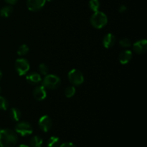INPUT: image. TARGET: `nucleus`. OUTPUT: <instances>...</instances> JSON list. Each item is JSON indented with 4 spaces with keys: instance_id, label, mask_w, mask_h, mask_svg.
I'll use <instances>...</instances> for the list:
<instances>
[{
    "instance_id": "0eeeda50",
    "label": "nucleus",
    "mask_w": 147,
    "mask_h": 147,
    "mask_svg": "<svg viewBox=\"0 0 147 147\" xmlns=\"http://www.w3.org/2000/svg\"><path fill=\"white\" fill-rule=\"evenodd\" d=\"M38 126L43 132H48L53 126V121L50 116H43L40 119Z\"/></svg>"
},
{
    "instance_id": "6ab92c4d",
    "label": "nucleus",
    "mask_w": 147,
    "mask_h": 147,
    "mask_svg": "<svg viewBox=\"0 0 147 147\" xmlns=\"http://www.w3.org/2000/svg\"><path fill=\"white\" fill-rule=\"evenodd\" d=\"M76 94V88L73 86H68L65 90V96L67 98H72Z\"/></svg>"
},
{
    "instance_id": "39448f33",
    "label": "nucleus",
    "mask_w": 147,
    "mask_h": 147,
    "mask_svg": "<svg viewBox=\"0 0 147 147\" xmlns=\"http://www.w3.org/2000/svg\"><path fill=\"white\" fill-rule=\"evenodd\" d=\"M15 131L22 136H26L32 134L33 129L32 125L29 122L21 121L17 124Z\"/></svg>"
},
{
    "instance_id": "cd10ccee",
    "label": "nucleus",
    "mask_w": 147,
    "mask_h": 147,
    "mask_svg": "<svg viewBox=\"0 0 147 147\" xmlns=\"http://www.w3.org/2000/svg\"><path fill=\"white\" fill-rule=\"evenodd\" d=\"M1 78H2V73H1V70H0V80H1Z\"/></svg>"
},
{
    "instance_id": "bb28decb",
    "label": "nucleus",
    "mask_w": 147,
    "mask_h": 147,
    "mask_svg": "<svg viewBox=\"0 0 147 147\" xmlns=\"http://www.w3.org/2000/svg\"><path fill=\"white\" fill-rule=\"evenodd\" d=\"M17 147H30V146H27V145H25V144H21V145H20V146H17Z\"/></svg>"
},
{
    "instance_id": "c85d7f7f",
    "label": "nucleus",
    "mask_w": 147,
    "mask_h": 147,
    "mask_svg": "<svg viewBox=\"0 0 147 147\" xmlns=\"http://www.w3.org/2000/svg\"><path fill=\"white\" fill-rule=\"evenodd\" d=\"M46 1H53V0H45Z\"/></svg>"
},
{
    "instance_id": "4468645a",
    "label": "nucleus",
    "mask_w": 147,
    "mask_h": 147,
    "mask_svg": "<svg viewBox=\"0 0 147 147\" xmlns=\"http://www.w3.org/2000/svg\"><path fill=\"white\" fill-rule=\"evenodd\" d=\"M9 116L13 121H18L21 119L22 113L20 109H18L17 108H12L10 110Z\"/></svg>"
},
{
    "instance_id": "aec40b11",
    "label": "nucleus",
    "mask_w": 147,
    "mask_h": 147,
    "mask_svg": "<svg viewBox=\"0 0 147 147\" xmlns=\"http://www.w3.org/2000/svg\"><path fill=\"white\" fill-rule=\"evenodd\" d=\"M29 53V47L27 45L23 44L19 47L18 50H17V54L20 56L26 55L27 53Z\"/></svg>"
},
{
    "instance_id": "20e7f679",
    "label": "nucleus",
    "mask_w": 147,
    "mask_h": 147,
    "mask_svg": "<svg viewBox=\"0 0 147 147\" xmlns=\"http://www.w3.org/2000/svg\"><path fill=\"white\" fill-rule=\"evenodd\" d=\"M67 76L70 83L73 86H80L84 82V76L83 73L77 69L70 70Z\"/></svg>"
},
{
    "instance_id": "b1692460",
    "label": "nucleus",
    "mask_w": 147,
    "mask_h": 147,
    "mask_svg": "<svg viewBox=\"0 0 147 147\" xmlns=\"http://www.w3.org/2000/svg\"><path fill=\"white\" fill-rule=\"evenodd\" d=\"M60 147H76V146L71 142H65V143L60 144Z\"/></svg>"
},
{
    "instance_id": "412c9836",
    "label": "nucleus",
    "mask_w": 147,
    "mask_h": 147,
    "mask_svg": "<svg viewBox=\"0 0 147 147\" xmlns=\"http://www.w3.org/2000/svg\"><path fill=\"white\" fill-rule=\"evenodd\" d=\"M38 69L41 75H42V76H45L49 73V67L47 66V65L45 64V63H40L39 65Z\"/></svg>"
},
{
    "instance_id": "c756f323",
    "label": "nucleus",
    "mask_w": 147,
    "mask_h": 147,
    "mask_svg": "<svg viewBox=\"0 0 147 147\" xmlns=\"http://www.w3.org/2000/svg\"><path fill=\"white\" fill-rule=\"evenodd\" d=\"M0 93H1V88H0Z\"/></svg>"
},
{
    "instance_id": "393cba45",
    "label": "nucleus",
    "mask_w": 147,
    "mask_h": 147,
    "mask_svg": "<svg viewBox=\"0 0 147 147\" xmlns=\"http://www.w3.org/2000/svg\"><path fill=\"white\" fill-rule=\"evenodd\" d=\"M126 10H127V7L125 5H121L119 8V11L120 13H124Z\"/></svg>"
},
{
    "instance_id": "4be33fe9",
    "label": "nucleus",
    "mask_w": 147,
    "mask_h": 147,
    "mask_svg": "<svg viewBox=\"0 0 147 147\" xmlns=\"http://www.w3.org/2000/svg\"><path fill=\"white\" fill-rule=\"evenodd\" d=\"M9 107V102L5 98L0 96V110L6 111Z\"/></svg>"
},
{
    "instance_id": "dca6fc26",
    "label": "nucleus",
    "mask_w": 147,
    "mask_h": 147,
    "mask_svg": "<svg viewBox=\"0 0 147 147\" xmlns=\"http://www.w3.org/2000/svg\"><path fill=\"white\" fill-rule=\"evenodd\" d=\"M47 147H60V140L57 136H51L47 143Z\"/></svg>"
},
{
    "instance_id": "1a4fd4ad",
    "label": "nucleus",
    "mask_w": 147,
    "mask_h": 147,
    "mask_svg": "<svg viewBox=\"0 0 147 147\" xmlns=\"http://www.w3.org/2000/svg\"><path fill=\"white\" fill-rule=\"evenodd\" d=\"M33 96L37 101H42L47 97V92L44 86H38L33 90Z\"/></svg>"
},
{
    "instance_id": "a878e982",
    "label": "nucleus",
    "mask_w": 147,
    "mask_h": 147,
    "mask_svg": "<svg viewBox=\"0 0 147 147\" xmlns=\"http://www.w3.org/2000/svg\"><path fill=\"white\" fill-rule=\"evenodd\" d=\"M4 1H5L7 4L13 5V4H15L17 2V1H18V0H4Z\"/></svg>"
},
{
    "instance_id": "7ed1b4c3",
    "label": "nucleus",
    "mask_w": 147,
    "mask_h": 147,
    "mask_svg": "<svg viewBox=\"0 0 147 147\" xmlns=\"http://www.w3.org/2000/svg\"><path fill=\"white\" fill-rule=\"evenodd\" d=\"M61 85V80L57 76L53 74H47L42 80V86L45 89L55 90L60 87Z\"/></svg>"
},
{
    "instance_id": "9d476101",
    "label": "nucleus",
    "mask_w": 147,
    "mask_h": 147,
    "mask_svg": "<svg viewBox=\"0 0 147 147\" xmlns=\"http://www.w3.org/2000/svg\"><path fill=\"white\" fill-rule=\"evenodd\" d=\"M133 49L134 52L137 54H143L146 53L147 50V41L146 40H140L133 45Z\"/></svg>"
},
{
    "instance_id": "f8f14e48",
    "label": "nucleus",
    "mask_w": 147,
    "mask_h": 147,
    "mask_svg": "<svg viewBox=\"0 0 147 147\" xmlns=\"http://www.w3.org/2000/svg\"><path fill=\"white\" fill-rule=\"evenodd\" d=\"M26 80L30 85H37L42 81V78L40 74L35 73H30L26 76Z\"/></svg>"
},
{
    "instance_id": "f257e3e1",
    "label": "nucleus",
    "mask_w": 147,
    "mask_h": 147,
    "mask_svg": "<svg viewBox=\"0 0 147 147\" xmlns=\"http://www.w3.org/2000/svg\"><path fill=\"white\" fill-rule=\"evenodd\" d=\"M18 142V136L16 132L9 129L0 131V146L14 147Z\"/></svg>"
},
{
    "instance_id": "5701e85b",
    "label": "nucleus",
    "mask_w": 147,
    "mask_h": 147,
    "mask_svg": "<svg viewBox=\"0 0 147 147\" xmlns=\"http://www.w3.org/2000/svg\"><path fill=\"white\" fill-rule=\"evenodd\" d=\"M119 44L122 47H124V48H127L129 47L131 45V42L129 39L128 38H123L119 41Z\"/></svg>"
},
{
    "instance_id": "2eb2a0df",
    "label": "nucleus",
    "mask_w": 147,
    "mask_h": 147,
    "mask_svg": "<svg viewBox=\"0 0 147 147\" xmlns=\"http://www.w3.org/2000/svg\"><path fill=\"white\" fill-rule=\"evenodd\" d=\"M42 139L39 136H34L30 139V147H42Z\"/></svg>"
},
{
    "instance_id": "9b49d317",
    "label": "nucleus",
    "mask_w": 147,
    "mask_h": 147,
    "mask_svg": "<svg viewBox=\"0 0 147 147\" xmlns=\"http://www.w3.org/2000/svg\"><path fill=\"white\" fill-rule=\"evenodd\" d=\"M116 41V38L115 37L114 34L112 33H109V34H106L103 39V45L104 47L109 49L113 47L115 45Z\"/></svg>"
},
{
    "instance_id": "f03ea898",
    "label": "nucleus",
    "mask_w": 147,
    "mask_h": 147,
    "mask_svg": "<svg viewBox=\"0 0 147 147\" xmlns=\"http://www.w3.org/2000/svg\"><path fill=\"white\" fill-rule=\"evenodd\" d=\"M90 24L94 28L101 29L104 27L108 23V17L102 11H97L93 13L90 17Z\"/></svg>"
},
{
    "instance_id": "ddd939ff",
    "label": "nucleus",
    "mask_w": 147,
    "mask_h": 147,
    "mask_svg": "<svg viewBox=\"0 0 147 147\" xmlns=\"http://www.w3.org/2000/svg\"><path fill=\"white\" fill-rule=\"evenodd\" d=\"M132 56H133V54H132V52L131 50H123L119 55V61H120V63L121 64L126 65L131 61V60L132 58Z\"/></svg>"
},
{
    "instance_id": "a211bd4d",
    "label": "nucleus",
    "mask_w": 147,
    "mask_h": 147,
    "mask_svg": "<svg viewBox=\"0 0 147 147\" xmlns=\"http://www.w3.org/2000/svg\"><path fill=\"white\" fill-rule=\"evenodd\" d=\"M89 7L94 12L98 11L99 8H100V1L98 0H90Z\"/></svg>"
},
{
    "instance_id": "7c9ffc66",
    "label": "nucleus",
    "mask_w": 147,
    "mask_h": 147,
    "mask_svg": "<svg viewBox=\"0 0 147 147\" xmlns=\"http://www.w3.org/2000/svg\"><path fill=\"white\" fill-rule=\"evenodd\" d=\"M0 131H1V128H0Z\"/></svg>"
},
{
    "instance_id": "6e6552de",
    "label": "nucleus",
    "mask_w": 147,
    "mask_h": 147,
    "mask_svg": "<svg viewBox=\"0 0 147 147\" xmlns=\"http://www.w3.org/2000/svg\"><path fill=\"white\" fill-rule=\"evenodd\" d=\"M45 0H27V5L32 11H40L45 4Z\"/></svg>"
},
{
    "instance_id": "f3484780",
    "label": "nucleus",
    "mask_w": 147,
    "mask_h": 147,
    "mask_svg": "<svg viewBox=\"0 0 147 147\" xmlns=\"http://www.w3.org/2000/svg\"><path fill=\"white\" fill-rule=\"evenodd\" d=\"M13 12V8L11 6H5L0 10V15L3 17H9Z\"/></svg>"
},
{
    "instance_id": "423d86ee",
    "label": "nucleus",
    "mask_w": 147,
    "mask_h": 147,
    "mask_svg": "<svg viewBox=\"0 0 147 147\" xmlns=\"http://www.w3.org/2000/svg\"><path fill=\"white\" fill-rule=\"evenodd\" d=\"M30 63L27 59L19 58L15 62V69L20 76H24L30 70Z\"/></svg>"
}]
</instances>
